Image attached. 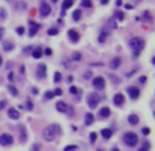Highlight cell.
<instances>
[{
	"label": "cell",
	"mask_w": 155,
	"mask_h": 151,
	"mask_svg": "<svg viewBox=\"0 0 155 151\" xmlns=\"http://www.w3.org/2000/svg\"><path fill=\"white\" fill-rule=\"evenodd\" d=\"M60 132H61L60 125H57V124H50V125H48L46 128H44L42 137L46 142H53L55 139H56V135L60 134Z\"/></svg>",
	"instance_id": "1"
},
{
	"label": "cell",
	"mask_w": 155,
	"mask_h": 151,
	"mask_svg": "<svg viewBox=\"0 0 155 151\" xmlns=\"http://www.w3.org/2000/svg\"><path fill=\"white\" fill-rule=\"evenodd\" d=\"M144 45H146V42H144V40L141 38V37H132V38L129 40V46L135 50V53L132 55V56L138 57L139 53L144 49Z\"/></svg>",
	"instance_id": "2"
},
{
	"label": "cell",
	"mask_w": 155,
	"mask_h": 151,
	"mask_svg": "<svg viewBox=\"0 0 155 151\" xmlns=\"http://www.w3.org/2000/svg\"><path fill=\"white\" fill-rule=\"evenodd\" d=\"M124 144H127L128 147H135L139 142V136L135 132H125L123 136Z\"/></svg>",
	"instance_id": "3"
},
{
	"label": "cell",
	"mask_w": 155,
	"mask_h": 151,
	"mask_svg": "<svg viewBox=\"0 0 155 151\" xmlns=\"http://www.w3.org/2000/svg\"><path fill=\"white\" fill-rule=\"evenodd\" d=\"M99 101H101V97H99V94H97V93H90V94L87 95V106L90 109H95V108L98 106Z\"/></svg>",
	"instance_id": "4"
},
{
	"label": "cell",
	"mask_w": 155,
	"mask_h": 151,
	"mask_svg": "<svg viewBox=\"0 0 155 151\" xmlns=\"http://www.w3.org/2000/svg\"><path fill=\"white\" fill-rule=\"evenodd\" d=\"M46 74H48V70H46V65L45 64H38L37 65V70H35V76L38 79H45L46 78Z\"/></svg>",
	"instance_id": "5"
},
{
	"label": "cell",
	"mask_w": 155,
	"mask_h": 151,
	"mask_svg": "<svg viewBox=\"0 0 155 151\" xmlns=\"http://www.w3.org/2000/svg\"><path fill=\"white\" fill-rule=\"evenodd\" d=\"M12 143H14V136L11 134L0 135V144H1V146H11Z\"/></svg>",
	"instance_id": "6"
},
{
	"label": "cell",
	"mask_w": 155,
	"mask_h": 151,
	"mask_svg": "<svg viewBox=\"0 0 155 151\" xmlns=\"http://www.w3.org/2000/svg\"><path fill=\"white\" fill-rule=\"evenodd\" d=\"M93 87L95 90H103L105 88V79L102 76H95L93 79Z\"/></svg>",
	"instance_id": "7"
},
{
	"label": "cell",
	"mask_w": 155,
	"mask_h": 151,
	"mask_svg": "<svg viewBox=\"0 0 155 151\" xmlns=\"http://www.w3.org/2000/svg\"><path fill=\"white\" fill-rule=\"evenodd\" d=\"M113 104L116 106H123L124 104H125V97H124L123 93H117V94H114V97H113Z\"/></svg>",
	"instance_id": "8"
},
{
	"label": "cell",
	"mask_w": 155,
	"mask_h": 151,
	"mask_svg": "<svg viewBox=\"0 0 155 151\" xmlns=\"http://www.w3.org/2000/svg\"><path fill=\"white\" fill-rule=\"evenodd\" d=\"M128 94H129V98L131 99H138L139 97H140V90H139L138 87H135V86H129V87L127 88Z\"/></svg>",
	"instance_id": "9"
},
{
	"label": "cell",
	"mask_w": 155,
	"mask_h": 151,
	"mask_svg": "<svg viewBox=\"0 0 155 151\" xmlns=\"http://www.w3.org/2000/svg\"><path fill=\"white\" fill-rule=\"evenodd\" d=\"M50 11H52V7H50L49 4L42 3L41 4V7H39V15H41L42 18H46L50 14Z\"/></svg>",
	"instance_id": "10"
},
{
	"label": "cell",
	"mask_w": 155,
	"mask_h": 151,
	"mask_svg": "<svg viewBox=\"0 0 155 151\" xmlns=\"http://www.w3.org/2000/svg\"><path fill=\"white\" fill-rule=\"evenodd\" d=\"M67 35H68V38H70L72 42H78V41H79V38H80L79 33H78L76 30H74V29H70L68 33H67Z\"/></svg>",
	"instance_id": "11"
},
{
	"label": "cell",
	"mask_w": 155,
	"mask_h": 151,
	"mask_svg": "<svg viewBox=\"0 0 155 151\" xmlns=\"http://www.w3.org/2000/svg\"><path fill=\"white\" fill-rule=\"evenodd\" d=\"M7 116L10 117L11 120H19V117H21V113L18 112L15 108H10V109L7 110Z\"/></svg>",
	"instance_id": "12"
},
{
	"label": "cell",
	"mask_w": 155,
	"mask_h": 151,
	"mask_svg": "<svg viewBox=\"0 0 155 151\" xmlns=\"http://www.w3.org/2000/svg\"><path fill=\"white\" fill-rule=\"evenodd\" d=\"M109 34H110L109 29L103 27L102 30H101V33H99V35H98V41L101 42V44H103V42L106 41V38H108V37H109Z\"/></svg>",
	"instance_id": "13"
},
{
	"label": "cell",
	"mask_w": 155,
	"mask_h": 151,
	"mask_svg": "<svg viewBox=\"0 0 155 151\" xmlns=\"http://www.w3.org/2000/svg\"><path fill=\"white\" fill-rule=\"evenodd\" d=\"M110 114H112V112L108 106H103L99 110V119H108V117H110Z\"/></svg>",
	"instance_id": "14"
},
{
	"label": "cell",
	"mask_w": 155,
	"mask_h": 151,
	"mask_svg": "<svg viewBox=\"0 0 155 151\" xmlns=\"http://www.w3.org/2000/svg\"><path fill=\"white\" fill-rule=\"evenodd\" d=\"M30 25H32V27H30V30H29V37H34V35L38 33L39 25L38 23H34L33 21H30Z\"/></svg>",
	"instance_id": "15"
},
{
	"label": "cell",
	"mask_w": 155,
	"mask_h": 151,
	"mask_svg": "<svg viewBox=\"0 0 155 151\" xmlns=\"http://www.w3.org/2000/svg\"><path fill=\"white\" fill-rule=\"evenodd\" d=\"M67 108H68V105L64 101H59L56 104V110L60 113H67Z\"/></svg>",
	"instance_id": "16"
},
{
	"label": "cell",
	"mask_w": 155,
	"mask_h": 151,
	"mask_svg": "<svg viewBox=\"0 0 155 151\" xmlns=\"http://www.w3.org/2000/svg\"><path fill=\"white\" fill-rule=\"evenodd\" d=\"M101 136L103 139H106V140H109L110 137L113 136V131L110 128H103V129H101Z\"/></svg>",
	"instance_id": "17"
},
{
	"label": "cell",
	"mask_w": 155,
	"mask_h": 151,
	"mask_svg": "<svg viewBox=\"0 0 155 151\" xmlns=\"http://www.w3.org/2000/svg\"><path fill=\"white\" fill-rule=\"evenodd\" d=\"M85 124L86 125H93L94 124V114H93L91 112H88L85 114Z\"/></svg>",
	"instance_id": "18"
},
{
	"label": "cell",
	"mask_w": 155,
	"mask_h": 151,
	"mask_svg": "<svg viewBox=\"0 0 155 151\" xmlns=\"http://www.w3.org/2000/svg\"><path fill=\"white\" fill-rule=\"evenodd\" d=\"M120 65H121V59L120 57H113L112 61H110V68H112V70H117Z\"/></svg>",
	"instance_id": "19"
},
{
	"label": "cell",
	"mask_w": 155,
	"mask_h": 151,
	"mask_svg": "<svg viewBox=\"0 0 155 151\" xmlns=\"http://www.w3.org/2000/svg\"><path fill=\"white\" fill-rule=\"evenodd\" d=\"M128 123H129L131 125H138L139 124V116L138 114H135V113L129 114V116H128Z\"/></svg>",
	"instance_id": "20"
},
{
	"label": "cell",
	"mask_w": 155,
	"mask_h": 151,
	"mask_svg": "<svg viewBox=\"0 0 155 151\" xmlns=\"http://www.w3.org/2000/svg\"><path fill=\"white\" fill-rule=\"evenodd\" d=\"M15 45H14V42H11V41H3V49L6 50V52H11V50H14Z\"/></svg>",
	"instance_id": "21"
},
{
	"label": "cell",
	"mask_w": 155,
	"mask_h": 151,
	"mask_svg": "<svg viewBox=\"0 0 155 151\" xmlns=\"http://www.w3.org/2000/svg\"><path fill=\"white\" fill-rule=\"evenodd\" d=\"M19 129H21V142L22 143H25L27 140V135H26V129L23 125H19Z\"/></svg>",
	"instance_id": "22"
},
{
	"label": "cell",
	"mask_w": 155,
	"mask_h": 151,
	"mask_svg": "<svg viewBox=\"0 0 155 151\" xmlns=\"http://www.w3.org/2000/svg\"><path fill=\"white\" fill-rule=\"evenodd\" d=\"M8 91H10V94L12 95V97H18V94H19V91H18V88L15 87L14 84H8Z\"/></svg>",
	"instance_id": "23"
},
{
	"label": "cell",
	"mask_w": 155,
	"mask_h": 151,
	"mask_svg": "<svg viewBox=\"0 0 155 151\" xmlns=\"http://www.w3.org/2000/svg\"><path fill=\"white\" fill-rule=\"evenodd\" d=\"M32 55H33L34 59H41V57H42V50L39 49V48H35V49L32 52Z\"/></svg>",
	"instance_id": "24"
},
{
	"label": "cell",
	"mask_w": 155,
	"mask_h": 151,
	"mask_svg": "<svg viewBox=\"0 0 155 151\" xmlns=\"http://www.w3.org/2000/svg\"><path fill=\"white\" fill-rule=\"evenodd\" d=\"M72 4H74V0H64L63 1V12L65 10H68L70 7H72Z\"/></svg>",
	"instance_id": "25"
},
{
	"label": "cell",
	"mask_w": 155,
	"mask_h": 151,
	"mask_svg": "<svg viewBox=\"0 0 155 151\" xmlns=\"http://www.w3.org/2000/svg\"><path fill=\"white\" fill-rule=\"evenodd\" d=\"M82 18V11L80 10H75L74 12H72V19L74 21H79Z\"/></svg>",
	"instance_id": "26"
},
{
	"label": "cell",
	"mask_w": 155,
	"mask_h": 151,
	"mask_svg": "<svg viewBox=\"0 0 155 151\" xmlns=\"http://www.w3.org/2000/svg\"><path fill=\"white\" fill-rule=\"evenodd\" d=\"M114 18H116L117 21H124V18H125V15H124L123 11H118L117 10L116 12H114Z\"/></svg>",
	"instance_id": "27"
},
{
	"label": "cell",
	"mask_w": 155,
	"mask_h": 151,
	"mask_svg": "<svg viewBox=\"0 0 155 151\" xmlns=\"http://www.w3.org/2000/svg\"><path fill=\"white\" fill-rule=\"evenodd\" d=\"M7 10H6V8L4 7H0V19H1V21H4V19H6V18H7Z\"/></svg>",
	"instance_id": "28"
},
{
	"label": "cell",
	"mask_w": 155,
	"mask_h": 151,
	"mask_svg": "<svg viewBox=\"0 0 155 151\" xmlns=\"http://www.w3.org/2000/svg\"><path fill=\"white\" fill-rule=\"evenodd\" d=\"M48 35H57L59 34V29H56V27H50V29H48Z\"/></svg>",
	"instance_id": "29"
},
{
	"label": "cell",
	"mask_w": 155,
	"mask_h": 151,
	"mask_svg": "<svg viewBox=\"0 0 155 151\" xmlns=\"http://www.w3.org/2000/svg\"><path fill=\"white\" fill-rule=\"evenodd\" d=\"M72 60H74V61H80V60H82V55L79 52H74V53H72Z\"/></svg>",
	"instance_id": "30"
},
{
	"label": "cell",
	"mask_w": 155,
	"mask_h": 151,
	"mask_svg": "<svg viewBox=\"0 0 155 151\" xmlns=\"http://www.w3.org/2000/svg\"><path fill=\"white\" fill-rule=\"evenodd\" d=\"M55 97V94H53V91H46L45 93V95H44V99L45 101H50V99Z\"/></svg>",
	"instance_id": "31"
},
{
	"label": "cell",
	"mask_w": 155,
	"mask_h": 151,
	"mask_svg": "<svg viewBox=\"0 0 155 151\" xmlns=\"http://www.w3.org/2000/svg\"><path fill=\"white\" fill-rule=\"evenodd\" d=\"M82 7H85V8H90V7H93L91 0H83V1H82Z\"/></svg>",
	"instance_id": "32"
},
{
	"label": "cell",
	"mask_w": 155,
	"mask_h": 151,
	"mask_svg": "<svg viewBox=\"0 0 155 151\" xmlns=\"http://www.w3.org/2000/svg\"><path fill=\"white\" fill-rule=\"evenodd\" d=\"M61 74L60 72H55V76H53V81H55V83H59V82L61 81Z\"/></svg>",
	"instance_id": "33"
},
{
	"label": "cell",
	"mask_w": 155,
	"mask_h": 151,
	"mask_svg": "<svg viewBox=\"0 0 155 151\" xmlns=\"http://www.w3.org/2000/svg\"><path fill=\"white\" fill-rule=\"evenodd\" d=\"M143 19H144V21H147V22H151V15H150V12H148V11H144V12H143Z\"/></svg>",
	"instance_id": "34"
},
{
	"label": "cell",
	"mask_w": 155,
	"mask_h": 151,
	"mask_svg": "<svg viewBox=\"0 0 155 151\" xmlns=\"http://www.w3.org/2000/svg\"><path fill=\"white\" fill-rule=\"evenodd\" d=\"M95 142H97V132H91L90 134V143L94 144Z\"/></svg>",
	"instance_id": "35"
},
{
	"label": "cell",
	"mask_w": 155,
	"mask_h": 151,
	"mask_svg": "<svg viewBox=\"0 0 155 151\" xmlns=\"http://www.w3.org/2000/svg\"><path fill=\"white\" fill-rule=\"evenodd\" d=\"M75 150H78L76 144H72V146H67V147H64V151H75Z\"/></svg>",
	"instance_id": "36"
},
{
	"label": "cell",
	"mask_w": 155,
	"mask_h": 151,
	"mask_svg": "<svg viewBox=\"0 0 155 151\" xmlns=\"http://www.w3.org/2000/svg\"><path fill=\"white\" fill-rule=\"evenodd\" d=\"M141 134L147 136V135H150V134H151V129H150L148 127H143V128H141Z\"/></svg>",
	"instance_id": "37"
},
{
	"label": "cell",
	"mask_w": 155,
	"mask_h": 151,
	"mask_svg": "<svg viewBox=\"0 0 155 151\" xmlns=\"http://www.w3.org/2000/svg\"><path fill=\"white\" fill-rule=\"evenodd\" d=\"M26 108H27L29 110H33V102L30 98H27V101H26Z\"/></svg>",
	"instance_id": "38"
},
{
	"label": "cell",
	"mask_w": 155,
	"mask_h": 151,
	"mask_svg": "<svg viewBox=\"0 0 155 151\" xmlns=\"http://www.w3.org/2000/svg\"><path fill=\"white\" fill-rule=\"evenodd\" d=\"M17 33L19 35H23V34H25V27H23V26H19V27H17Z\"/></svg>",
	"instance_id": "39"
},
{
	"label": "cell",
	"mask_w": 155,
	"mask_h": 151,
	"mask_svg": "<svg viewBox=\"0 0 155 151\" xmlns=\"http://www.w3.org/2000/svg\"><path fill=\"white\" fill-rule=\"evenodd\" d=\"M70 93H71V94H78V93H79V88L75 87V86H71V87H70Z\"/></svg>",
	"instance_id": "40"
},
{
	"label": "cell",
	"mask_w": 155,
	"mask_h": 151,
	"mask_svg": "<svg viewBox=\"0 0 155 151\" xmlns=\"http://www.w3.org/2000/svg\"><path fill=\"white\" fill-rule=\"evenodd\" d=\"M6 106H7V101H6V99H3V101H0V110L6 109Z\"/></svg>",
	"instance_id": "41"
},
{
	"label": "cell",
	"mask_w": 155,
	"mask_h": 151,
	"mask_svg": "<svg viewBox=\"0 0 155 151\" xmlns=\"http://www.w3.org/2000/svg\"><path fill=\"white\" fill-rule=\"evenodd\" d=\"M53 94H55V95H59V97H60V95H63V90H61V88H59V87H57L56 90L53 91Z\"/></svg>",
	"instance_id": "42"
},
{
	"label": "cell",
	"mask_w": 155,
	"mask_h": 151,
	"mask_svg": "<svg viewBox=\"0 0 155 151\" xmlns=\"http://www.w3.org/2000/svg\"><path fill=\"white\" fill-rule=\"evenodd\" d=\"M70 110V117H74L75 116V112H74V108H71V106H68L67 108V112Z\"/></svg>",
	"instance_id": "43"
},
{
	"label": "cell",
	"mask_w": 155,
	"mask_h": 151,
	"mask_svg": "<svg viewBox=\"0 0 155 151\" xmlns=\"http://www.w3.org/2000/svg\"><path fill=\"white\" fill-rule=\"evenodd\" d=\"M139 82H140L141 84H144L146 82H147V76H140L139 78Z\"/></svg>",
	"instance_id": "44"
},
{
	"label": "cell",
	"mask_w": 155,
	"mask_h": 151,
	"mask_svg": "<svg viewBox=\"0 0 155 151\" xmlns=\"http://www.w3.org/2000/svg\"><path fill=\"white\" fill-rule=\"evenodd\" d=\"M91 76H93V72H91V71H87V72L85 74V79H90Z\"/></svg>",
	"instance_id": "45"
},
{
	"label": "cell",
	"mask_w": 155,
	"mask_h": 151,
	"mask_svg": "<svg viewBox=\"0 0 155 151\" xmlns=\"http://www.w3.org/2000/svg\"><path fill=\"white\" fill-rule=\"evenodd\" d=\"M110 79H113V82H114L116 84H118V83H120V81H118V78H116L114 75H110Z\"/></svg>",
	"instance_id": "46"
},
{
	"label": "cell",
	"mask_w": 155,
	"mask_h": 151,
	"mask_svg": "<svg viewBox=\"0 0 155 151\" xmlns=\"http://www.w3.org/2000/svg\"><path fill=\"white\" fill-rule=\"evenodd\" d=\"M44 53H45L46 56H50V55H52V49H50V48H46V49L44 50Z\"/></svg>",
	"instance_id": "47"
},
{
	"label": "cell",
	"mask_w": 155,
	"mask_h": 151,
	"mask_svg": "<svg viewBox=\"0 0 155 151\" xmlns=\"http://www.w3.org/2000/svg\"><path fill=\"white\" fill-rule=\"evenodd\" d=\"M8 81L10 82L14 81V72H8Z\"/></svg>",
	"instance_id": "48"
},
{
	"label": "cell",
	"mask_w": 155,
	"mask_h": 151,
	"mask_svg": "<svg viewBox=\"0 0 155 151\" xmlns=\"http://www.w3.org/2000/svg\"><path fill=\"white\" fill-rule=\"evenodd\" d=\"M32 94H33V95H37V94H38V88H37V87H32Z\"/></svg>",
	"instance_id": "49"
},
{
	"label": "cell",
	"mask_w": 155,
	"mask_h": 151,
	"mask_svg": "<svg viewBox=\"0 0 155 151\" xmlns=\"http://www.w3.org/2000/svg\"><path fill=\"white\" fill-rule=\"evenodd\" d=\"M30 50H32V46H26L25 49H23V52H25V53H29Z\"/></svg>",
	"instance_id": "50"
},
{
	"label": "cell",
	"mask_w": 155,
	"mask_h": 151,
	"mask_svg": "<svg viewBox=\"0 0 155 151\" xmlns=\"http://www.w3.org/2000/svg\"><path fill=\"white\" fill-rule=\"evenodd\" d=\"M125 8H127V10H132L133 6H132V4H125Z\"/></svg>",
	"instance_id": "51"
},
{
	"label": "cell",
	"mask_w": 155,
	"mask_h": 151,
	"mask_svg": "<svg viewBox=\"0 0 155 151\" xmlns=\"http://www.w3.org/2000/svg\"><path fill=\"white\" fill-rule=\"evenodd\" d=\"M109 3V0H101V4H102V6H105V4H108Z\"/></svg>",
	"instance_id": "52"
},
{
	"label": "cell",
	"mask_w": 155,
	"mask_h": 151,
	"mask_svg": "<svg viewBox=\"0 0 155 151\" xmlns=\"http://www.w3.org/2000/svg\"><path fill=\"white\" fill-rule=\"evenodd\" d=\"M72 81H74V76H68L67 78V82H70V83H71Z\"/></svg>",
	"instance_id": "53"
},
{
	"label": "cell",
	"mask_w": 155,
	"mask_h": 151,
	"mask_svg": "<svg viewBox=\"0 0 155 151\" xmlns=\"http://www.w3.org/2000/svg\"><path fill=\"white\" fill-rule=\"evenodd\" d=\"M21 74H25V65H21Z\"/></svg>",
	"instance_id": "54"
},
{
	"label": "cell",
	"mask_w": 155,
	"mask_h": 151,
	"mask_svg": "<svg viewBox=\"0 0 155 151\" xmlns=\"http://www.w3.org/2000/svg\"><path fill=\"white\" fill-rule=\"evenodd\" d=\"M110 151H120V148H117V147H113V148H112V150H110Z\"/></svg>",
	"instance_id": "55"
},
{
	"label": "cell",
	"mask_w": 155,
	"mask_h": 151,
	"mask_svg": "<svg viewBox=\"0 0 155 151\" xmlns=\"http://www.w3.org/2000/svg\"><path fill=\"white\" fill-rule=\"evenodd\" d=\"M116 4L118 6V7H120V6H121V0H117V1H116Z\"/></svg>",
	"instance_id": "56"
},
{
	"label": "cell",
	"mask_w": 155,
	"mask_h": 151,
	"mask_svg": "<svg viewBox=\"0 0 155 151\" xmlns=\"http://www.w3.org/2000/svg\"><path fill=\"white\" fill-rule=\"evenodd\" d=\"M1 65H3V57L0 56V67H1Z\"/></svg>",
	"instance_id": "57"
},
{
	"label": "cell",
	"mask_w": 155,
	"mask_h": 151,
	"mask_svg": "<svg viewBox=\"0 0 155 151\" xmlns=\"http://www.w3.org/2000/svg\"><path fill=\"white\" fill-rule=\"evenodd\" d=\"M138 151H148V150H146V148L144 147H140V148H139V150Z\"/></svg>",
	"instance_id": "58"
},
{
	"label": "cell",
	"mask_w": 155,
	"mask_h": 151,
	"mask_svg": "<svg viewBox=\"0 0 155 151\" xmlns=\"http://www.w3.org/2000/svg\"><path fill=\"white\" fill-rule=\"evenodd\" d=\"M1 33H4V29L3 27H0V34H1Z\"/></svg>",
	"instance_id": "59"
},
{
	"label": "cell",
	"mask_w": 155,
	"mask_h": 151,
	"mask_svg": "<svg viewBox=\"0 0 155 151\" xmlns=\"http://www.w3.org/2000/svg\"><path fill=\"white\" fill-rule=\"evenodd\" d=\"M97 151H105V150H103V148H98V150H97Z\"/></svg>",
	"instance_id": "60"
},
{
	"label": "cell",
	"mask_w": 155,
	"mask_h": 151,
	"mask_svg": "<svg viewBox=\"0 0 155 151\" xmlns=\"http://www.w3.org/2000/svg\"><path fill=\"white\" fill-rule=\"evenodd\" d=\"M52 3H57V0H52Z\"/></svg>",
	"instance_id": "61"
}]
</instances>
